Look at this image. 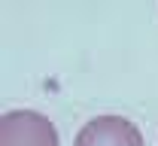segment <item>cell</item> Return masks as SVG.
I'll return each instance as SVG.
<instances>
[{
    "label": "cell",
    "mask_w": 158,
    "mask_h": 146,
    "mask_svg": "<svg viewBox=\"0 0 158 146\" xmlns=\"http://www.w3.org/2000/svg\"><path fill=\"white\" fill-rule=\"evenodd\" d=\"M0 146H58V131L37 110H9L0 119Z\"/></svg>",
    "instance_id": "obj_1"
},
{
    "label": "cell",
    "mask_w": 158,
    "mask_h": 146,
    "mask_svg": "<svg viewBox=\"0 0 158 146\" xmlns=\"http://www.w3.org/2000/svg\"><path fill=\"white\" fill-rule=\"evenodd\" d=\"M73 146H143V134L122 116H98L76 134Z\"/></svg>",
    "instance_id": "obj_2"
}]
</instances>
